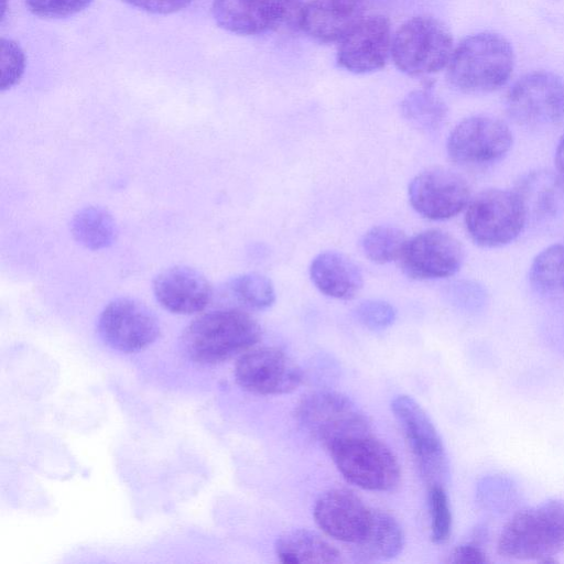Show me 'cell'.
Returning <instances> with one entry per match:
<instances>
[{"label": "cell", "mask_w": 564, "mask_h": 564, "mask_svg": "<svg viewBox=\"0 0 564 564\" xmlns=\"http://www.w3.org/2000/svg\"><path fill=\"white\" fill-rule=\"evenodd\" d=\"M366 8H369L370 6L381 1V0H359Z\"/></svg>", "instance_id": "obj_36"}, {"label": "cell", "mask_w": 564, "mask_h": 564, "mask_svg": "<svg viewBox=\"0 0 564 564\" xmlns=\"http://www.w3.org/2000/svg\"><path fill=\"white\" fill-rule=\"evenodd\" d=\"M235 378L245 390L262 395L294 391L303 380L299 365L284 351L263 347L243 354L236 364Z\"/></svg>", "instance_id": "obj_14"}, {"label": "cell", "mask_w": 564, "mask_h": 564, "mask_svg": "<svg viewBox=\"0 0 564 564\" xmlns=\"http://www.w3.org/2000/svg\"><path fill=\"white\" fill-rule=\"evenodd\" d=\"M98 333L112 349L135 352L158 339L160 325L153 312L143 303L119 297L109 302L100 313Z\"/></svg>", "instance_id": "obj_12"}, {"label": "cell", "mask_w": 564, "mask_h": 564, "mask_svg": "<svg viewBox=\"0 0 564 564\" xmlns=\"http://www.w3.org/2000/svg\"><path fill=\"white\" fill-rule=\"evenodd\" d=\"M527 223L525 210L513 189H484L470 198L465 212L467 234L482 248L513 242Z\"/></svg>", "instance_id": "obj_6"}, {"label": "cell", "mask_w": 564, "mask_h": 564, "mask_svg": "<svg viewBox=\"0 0 564 564\" xmlns=\"http://www.w3.org/2000/svg\"><path fill=\"white\" fill-rule=\"evenodd\" d=\"M310 276L316 289L337 300L355 297L364 285L359 267L337 251H324L311 262Z\"/></svg>", "instance_id": "obj_21"}, {"label": "cell", "mask_w": 564, "mask_h": 564, "mask_svg": "<svg viewBox=\"0 0 564 564\" xmlns=\"http://www.w3.org/2000/svg\"><path fill=\"white\" fill-rule=\"evenodd\" d=\"M413 209L431 220H445L466 209L470 186L458 173L442 166L429 167L416 174L409 185Z\"/></svg>", "instance_id": "obj_11"}, {"label": "cell", "mask_w": 564, "mask_h": 564, "mask_svg": "<svg viewBox=\"0 0 564 564\" xmlns=\"http://www.w3.org/2000/svg\"><path fill=\"white\" fill-rule=\"evenodd\" d=\"M399 262L403 272L412 279H444L456 274L462 268L464 248L449 232L427 229L408 238Z\"/></svg>", "instance_id": "obj_13"}, {"label": "cell", "mask_w": 564, "mask_h": 564, "mask_svg": "<svg viewBox=\"0 0 564 564\" xmlns=\"http://www.w3.org/2000/svg\"><path fill=\"white\" fill-rule=\"evenodd\" d=\"M328 452L343 477L359 488L389 491L400 481L395 455L371 433L343 441Z\"/></svg>", "instance_id": "obj_7"}, {"label": "cell", "mask_w": 564, "mask_h": 564, "mask_svg": "<svg viewBox=\"0 0 564 564\" xmlns=\"http://www.w3.org/2000/svg\"><path fill=\"white\" fill-rule=\"evenodd\" d=\"M529 282L540 294L564 296V243L551 245L533 258Z\"/></svg>", "instance_id": "obj_25"}, {"label": "cell", "mask_w": 564, "mask_h": 564, "mask_svg": "<svg viewBox=\"0 0 564 564\" xmlns=\"http://www.w3.org/2000/svg\"><path fill=\"white\" fill-rule=\"evenodd\" d=\"M366 9L359 0H310L301 30L318 42L339 43L365 17Z\"/></svg>", "instance_id": "obj_19"}, {"label": "cell", "mask_w": 564, "mask_h": 564, "mask_svg": "<svg viewBox=\"0 0 564 564\" xmlns=\"http://www.w3.org/2000/svg\"><path fill=\"white\" fill-rule=\"evenodd\" d=\"M295 416L305 433L327 451L343 441L371 433L364 411L351 399L335 391L306 394L299 402Z\"/></svg>", "instance_id": "obj_5"}, {"label": "cell", "mask_w": 564, "mask_h": 564, "mask_svg": "<svg viewBox=\"0 0 564 564\" xmlns=\"http://www.w3.org/2000/svg\"><path fill=\"white\" fill-rule=\"evenodd\" d=\"M498 553L512 560H542L564 550V501L518 511L502 528Z\"/></svg>", "instance_id": "obj_3"}, {"label": "cell", "mask_w": 564, "mask_h": 564, "mask_svg": "<svg viewBox=\"0 0 564 564\" xmlns=\"http://www.w3.org/2000/svg\"><path fill=\"white\" fill-rule=\"evenodd\" d=\"M371 512L372 509L352 491L335 488L318 497L313 514L317 525L327 535L354 545L365 535Z\"/></svg>", "instance_id": "obj_16"}, {"label": "cell", "mask_w": 564, "mask_h": 564, "mask_svg": "<svg viewBox=\"0 0 564 564\" xmlns=\"http://www.w3.org/2000/svg\"><path fill=\"white\" fill-rule=\"evenodd\" d=\"M408 240L405 234L393 226L379 225L370 228L361 239L365 256L372 262L383 264L399 260Z\"/></svg>", "instance_id": "obj_26"}, {"label": "cell", "mask_w": 564, "mask_h": 564, "mask_svg": "<svg viewBox=\"0 0 564 564\" xmlns=\"http://www.w3.org/2000/svg\"><path fill=\"white\" fill-rule=\"evenodd\" d=\"M212 12L221 29L239 35H258L279 28L275 0H214Z\"/></svg>", "instance_id": "obj_20"}, {"label": "cell", "mask_w": 564, "mask_h": 564, "mask_svg": "<svg viewBox=\"0 0 564 564\" xmlns=\"http://www.w3.org/2000/svg\"><path fill=\"white\" fill-rule=\"evenodd\" d=\"M487 561L486 553L478 544L473 542L457 545L448 560V562L456 564H482Z\"/></svg>", "instance_id": "obj_34"}, {"label": "cell", "mask_w": 564, "mask_h": 564, "mask_svg": "<svg viewBox=\"0 0 564 564\" xmlns=\"http://www.w3.org/2000/svg\"><path fill=\"white\" fill-rule=\"evenodd\" d=\"M74 239L90 250L111 246L117 237L113 217L102 207L87 206L78 210L70 224Z\"/></svg>", "instance_id": "obj_24"}, {"label": "cell", "mask_w": 564, "mask_h": 564, "mask_svg": "<svg viewBox=\"0 0 564 564\" xmlns=\"http://www.w3.org/2000/svg\"><path fill=\"white\" fill-rule=\"evenodd\" d=\"M513 191L523 205L528 221L547 224L564 215V181L556 171L530 170L519 176Z\"/></svg>", "instance_id": "obj_18"}, {"label": "cell", "mask_w": 564, "mask_h": 564, "mask_svg": "<svg viewBox=\"0 0 564 564\" xmlns=\"http://www.w3.org/2000/svg\"><path fill=\"white\" fill-rule=\"evenodd\" d=\"M280 562L297 563H338L340 553L317 533L307 529H293L281 534L274 544Z\"/></svg>", "instance_id": "obj_23"}, {"label": "cell", "mask_w": 564, "mask_h": 564, "mask_svg": "<svg viewBox=\"0 0 564 564\" xmlns=\"http://www.w3.org/2000/svg\"><path fill=\"white\" fill-rule=\"evenodd\" d=\"M228 290L243 306L262 311L275 302V290L271 280L259 273H243L228 282Z\"/></svg>", "instance_id": "obj_28"}, {"label": "cell", "mask_w": 564, "mask_h": 564, "mask_svg": "<svg viewBox=\"0 0 564 564\" xmlns=\"http://www.w3.org/2000/svg\"><path fill=\"white\" fill-rule=\"evenodd\" d=\"M453 51V37L447 26L436 18L417 15L393 34L391 56L402 73L423 76L447 66Z\"/></svg>", "instance_id": "obj_4"}, {"label": "cell", "mask_w": 564, "mask_h": 564, "mask_svg": "<svg viewBox=\"0 0 564 564\" xmlns=\"http://www.w3.org/2000/svg\"><path fill=\"white\" fill-rule=\"evenodd\" d=\"M393 34L384 15H365L338 43V65L355 74L382 68L391 55Z\"/></svg>", "instance_id": "obj_15"}, {"label": "cell", "mask_w": 564, "mask_h": 564, "mask_svg": "<svg viewBox=\"0 0 564 564\" xmlns=\"http://www.w3.org/2000/svg\"><path fill=\"white\" fill-rule=\"evenodd\" d=\"M397 419L415 464L430 486L446 482L449 475L448 459L442 438L424 409L409 395H398L391 402Z\"/></svg>", "instance_id": "obj_9"}, {"label": "cell", "mask_w": 564, "mask_h": 564, "mask_svg": "<svg viewBox=\"0 0 564 564\" xmlns=\"http://www.w3.org/2000/svg\"><path fill=\"white\" fill-rule=\"evenodd\" d=\"M358 322L370 330L379 332L391 326L397 317L395 308L382 300H367L355 310Z\"/></svg>", "instance_id": "obj_31"}, {"label": "cell", "mask_w": 564, "mask_h": 564, "mask_svg": "<svg viewBox=\"0 0 564 564\" xmlns=\"http://www.w3.org/2000/svg\"><path fill=\"white\" fill-rule=\"evenodd\" d=\"M260 337V325L249 314L220 310L194 319L184 329L181 344L192 360L213 365L248 350Z\"/></svg>", "instance_id": "obj_2"}, {"label": "cell", "mask_w": 564, "mask_h": 564, "mask_svg": "<svg viewBox=\"0 0 564 564\" xmlns=\"http://www.w3.org/2000/svg\"><path fill=\"white\" fill-rule=\"evenodd\" d=\"M513 63L512 47L503 36L477 33L454 48L447 65V79L462 93L487 94L508 82Z\"/></svg>", "instance_id": "obj_1"}, {"label": "cell", "mask_w": 564, "mask_h": 564, "mask_svg": "<svg viewBox=\"0 0 564 564\" xmlns=\"http://www.w3.org/2000/svg\"><path fill=\"white\" fill-rule=\"evenodd\" d=\"M404 533L398 520L387 511L372 509L368 529L362 539L352 545L359 561H386L400 554Z\"/></svg>", "instance_id": "obj_22"}, {"label": "cell", "mask_w": 564, "mask_h": 564, "mask_svg": "<svg viewBox=\"0 0 564 564\" xmlns=\"http://www.w3.org/2000/svg\"><path fill=\"white\" fill-rule=\"evenodd\" d=\"M153 293L166 311L189 315L202 312L208 305L212 286L196 269L174 265L162 270L154 278Z\"/></svg>", "instance_id": "obj_17"}, {"label": "cell", "mask_w": 564, "mask_h": 564, "mask_svg": "<svg viewBox=\"0 0 564 564\" xmlns=\"http://www.w3.org/2000/svg\"><path fill=\"white\" fill-rule=\"evenodd\" d=\"M555 171L564 181V133L561 135L554 153Z\"/></svg>", "instance_id": "obj_35"}, {"label": "cell", "mask_w": 564, "mask_h": 564, "mask_svg": "<svg viewBox=\"0 0 564 564\" xmlns=\"http://www.w3.org/2000/svg\"><path fill=\"white\" fill-rule=\"evenodd\" d=\"M513 145V134L502 120L485 115L459 121L448 134L446 151L456 164L469 167L494 165L503 160Z\"/></svg>", "instance_id": "obj_10"}, {"label": "cell", "mask_w": 564, "mask_h": 564, "mask_svg": "<svg viewBox=\"0 0 564 564\" xmlns=\"http://www.w3.org/2000/svg\"><path fill=\"white\" fill-rule=\"evenodd\" d=\"M26 57L21 46L11 39L0 40V90L14 87L22 78Z\"/></svg>", "instance_id": "obj_30"}, {"label": "cell", "mask_w": 564, "mask_h": 564, "mask_svg": "<svg viewBox=\"0 0 564 564\" xmlns=\"http://www.w3.org/2000/svg\"><path fill=\"white\" fill-rule=\"evenodd\" d=\"M429 509L431 539L436 544L444 543L448 540L453 525L451 505L444 486H430Z\"/></svg>", "instance_id": "obj_29"}, {"label": "cell", "mask_w": 564, "mask_h": 564, "mask_svg": "<svg viewBox=\"0 0 564 564\" xmlns=\"http://www.w3.org/2000/svg\"><path fill=\"white\" fill-rule=\"evenodd\" d=\"M510 119L527 129H551L564 122V83L549 72L521 77L506 98Z\"/></svg>", "instance_id": "obj_8"}, {"label": "cell", "mask_w": 564, "mask_h": 564, "mask_svg": "<svg viewBox=\"0 0 564 564\" xmlns=\"http://www.w3.org/2000/svg\"><path fill=\"white\" fill-rule=\"evenodd\" d=\"M401 110L413 126L426 131L437 129L446 116L443 101L425 89L410 93L403 99Z\"/></svg>", "instance_id": "obj_27"}, {"label": "cell", "mask_w": 564, "mask_h": 564, "mask_svg": "<svg viewBox=\"0 0 564 564\" xmlns=\"http://www.w3.org/2000/svg\"><path fill=\"white\" fill-rule=\"evenodd\" d=\"M93 0H24L28 9L37 17L62 19L85 10Z\"/></svg>", "instance_id": "obj_32"}, {"label": "cell", "mask_w": 564, "mask_h": 564, "mask_svg": "<svg viewBox=\"0 0 564 564\" xmlns=\"http://www.w3.org/2000/svg\"><path fill=\"white\" fill-rule=\"evenodd\" d=\"M134 8L154 14H171L187 8L193 0H121Z\"/></svg>", "instance_id": "obj_33"}]
</instances>
